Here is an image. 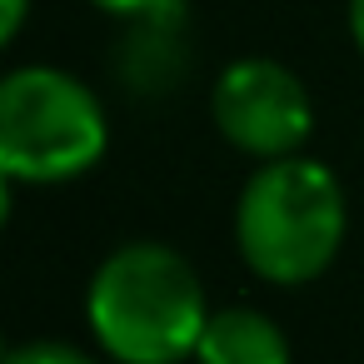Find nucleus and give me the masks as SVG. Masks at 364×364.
<instances>
[{"label": "nucleus", "instance_id": "1", "mask_svg": "<svg viewBox=\"0 0 364 364\" xmlns=\"http://www.w3.org/2000/svg\"><path fill=\"white\" fill-rule=\"evenodd\" d=\"M210 299L195 264L160 245L130 240L110 250L85 284V324L115 364H185L210 324Z\"/></svg>", "mask_w": 364, "mask_h": 364}, {"label": "nucleus", "instance_id": "2", "mask_svg": "<svg viewBox=\"0 0 364 364\" xmlns=\"http://www.w3.org/2000/svg\"><path fill=\"white\" fill-rule=\"evenodd\" d=\"M349 235V200L339 175L314 155L255 165L235 200V250L264 284L299 289L319 279Z\"/></svg>", "mask_w": 364, "mask_h": 364}, {"label": "nucleus", "instance_id": "3", "mask_svg": "<svg viewBox=\"0 0 364 364\" xmlns=\"http://www.w3.org/2000/svg\"><path fill=\"white\" fill-rule=\"evenodd\" d=\"M105 145V105L80 75L16 65L0 80V175L11 185H65L95 170Z\"/></svg>", "mask_w": 364, "mask_h": 364}, {"label": "nucleus", "instance_id": "4", "mask_svg": "<svg viewBox=\"0 0 364 364\" xmlns=\"http://www.w3.org/2000/svg\"><path fill=\"white\" fill-rule=\"evenodd\" d=\"M210 120L230 150L264 165L304 155V140L314 135V95L289 65L269 55H245L220 70L210 90Z\"/></svg>", "mask_w": 364, "mask_h": 364}, {"label": "nucleus", "instance_id": "5", "mask_svg": "<svg viewBox=\"0 0 364 364\" xmlns=\"http://www.w3.org/2000/svg\"><path fill=\"white\" fill-rule=\"evenodd\" d=\"M190 70V11L185 0L130 16L125 41L115 46V75L135 95H170Z\"/></svg>", "mask_w": 364, "mask_h": 364}, {"label": "nucleus", "instance_id": "6", "mask_svg": "<svg viewBox=\"0 0 364 364\" xmlns=\"http://www.w3.org/2000/svg\"><path fill=\"white\" fill-rule=\"evenodd\" d=\"M195 364H289V334L255 304H225L210 314Z\"/></svg>", "mask_w": 364, "mask_h": 364}, {"label": "nucleus", "instance_id": "7", "mask_svg": "<svg viewBox=\"0 0 364 364\" xmlns=\"http://www.w3.org/2000/svg\"><path fill=\"white\" fill-rule=\"evenodd\" d=\"M0 364H100V359L80 344H65V339H31V344L6 349Z\"/></svg>", "mask_w": 364, "mask_h": 364}, {"label": "nucleus", "instance_id": "8", "mask_svg": "<svg viewBox=\"0 0 364 364\" xmlns=\"http://www.w3.org/2000/svg\"><path fill=\"white\" fill-rule=\"evenodd\" d=\"M26 16H31V0H0V41H6V46L21 36Z\"/></svg>", "mask_w": 364, "mask_h": 364}, {"label": "nucleus", "instance_id": "9", "mask_svg": "<svg viewBox=\"0 0 364 364\" xmlns=\"http://www.w3.org/2000/svg\"><path fill=\"white\" fill-rule=\"evenodd\" d=\"M90 6H100V11L115 16V21H130V16H145V11L165 6V0H90Z\"/></svg>", "mask_w": 364, "mask_h": 364}, {"label": "nucleus", "instance_id": "10", "mask_svg": "<svg viewBox=\"0 0 364 364\" xmlns=\"http://www.w3.org/2000/svg\"><path fill=\"white\" fill-rule=\"evenodd\" d=\"M349 41H354L359 55H364V0H349Z\"/></svg>", "mask_w": 364, "mask_h": 364}]
</instances>
